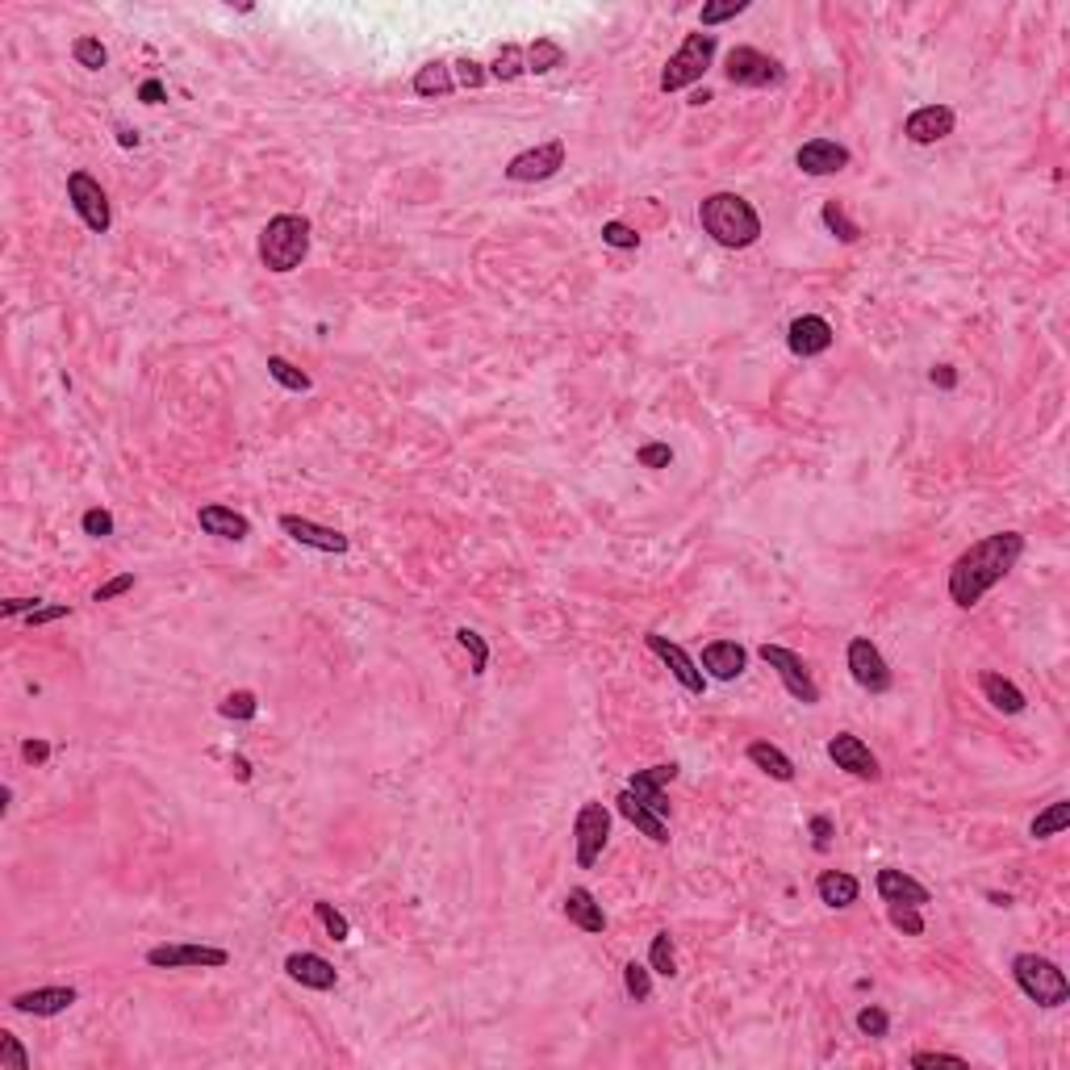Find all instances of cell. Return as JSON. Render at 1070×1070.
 Returning <instances> with one entry per match:
<instances>
[{
    "label": "cell",
    "instance_id": "52a82bcc",
    "mask_svg": "<svg viewBox=\"0 0 1070 1070\" xmlns=\"http://www.w3.org/2000/svg\"><path fill=\"white\" fill-rule=\"evenodd\" d=\"M724 76L736 88H778L786 80V67L757 46H732L724 59Z\"/></svg>",
    "mask_w": 1070,
    "mask_h": 1070
},
{
    "label": "cell",
    "instance_id": "6f0895ef",
    "mask_svg": "<svg viewBox=\"0 0 1070 1070\" xmlns=\"http://www.w3.org/2000/svg\"><path fill=\"white\" fill-rule=\"evenodd\" d=\"M164 97H168L164 80H143V88H138V101H143V105H159Z\"/></svg>",
    "mask_w": 1070,
    "mask_h": 1070
},
{
    "label": "cell",
    "instance_id": "91938a15",
    "mask_svg": "<svg viewBox=\"0 0 1070 1070\" xmlns=\"http://www.w3.org/2000/svg\"><path fill=\"white\" fill-rule=\"evenodd\" d=\"M230 770H235L239 782H251V765H247V757H230Z\"/></svg>",
    "mask_w": 1070,
    "mask_h": 1070
},
{
    "label": "cell",
    "instance_id": "f907efd6",
    "mask_svg": "<svg viewBox=\"0 0 1070 1070\" xmlns=\"http://www.w3.org/2000/svg\"><path fill=\"white\" fill-rule=\"evenodd\" d=\"M636 460L644 464V469H669V464H673V448L669 444H644L636 452Z\"/></svg>",
    "mask_w": 1070,
    "mask_h": 1070
},
{
    "label": "cell",
    "instance_id": "ab89813d",
    "mask_svg": "<svg viewBox=\"0 0 1070 1070\" xmlns=\"http://www.w3.org/2000/svg\"><path fill=\"white\" fill-rule=\"evenodd\" d=\"M314 916H318L322 928H327V937H331V941H347V937H352V924H347V916L339 912L335 903L318 899V903H314Z\"/></svg>",
    "mask_w": 1070,
    "mask_h": 1070
},
{
    "label": "cell",
    "instance_id": "7a4b0ae2",
    "mask_svg": "<svg viewBox=\"0 0 1070 1070\" xmlns=\"http://www.w3.org/2000/svg\"><path fill=\"white\" fill-rule=\"evenodd\" d=\"M699 222L703 230L728 251H744L761 239V214L753 201H744L740 193H711L699 205Z\"/></svg>",
    "mask_w": 1070,
    "mask_h": 1070
},
{
    "label": "cell",
    "instance_id": "83f0119b",
    "mask_svg": "<svg viewBox=\"0 0 1070 1070\" xmlns=\"http://www.w3.org/2000/svg\"><path fill=\"white\" fill-rule=\"evenodd\" d=\"M744 757H749L761 774H770L774 782H795V761H790L778 749V744H770V740H753L749 749H744Z\"/></svg>",
    "mask_w": 1070,
    "mask_h": 1070
},
{
    "label": "cell",
    "instance_id": "1f68e13d",
    "mask_svg": "<svg viewBox=\"0 0 1070 1070\" xmlns=\"http://www.w3.org/2000/svg\"><path fill=\"white\" fill-rule=\"evenodd\" d=\"M561 63H565V46L556 42V38H535V42L527 46V72L548 76V72H556Z\"/></svg>",
    "mask_w": 1070,
    "mask_h": 1070
},
{
    "label": "cell",
    "instance_id": "ffe728a7",
    "mask_svg": "<svg viewBox=\"0 0 1070 1070\" xmlns=\"http://www.w3.org/2000/svg\"><path fill=\"white\" fill-rule=\"evenodd\" d=\"M76 1004V987H34V991H17L9 999V1008L21 1016H59Z\"/></svg>",
    "mask_w": 1070,
    "mask_h": 1070
},
{
    "label": "cell",
    "instance_id": "94428289",
    "mask_svg": "<svg viewBox=\"0 0 1070 1070\" xmlns=\"http://www.w3.org/2000/svg\"><path fill=\"white\" fill-rule=\"evenodd\" d=\"M118 143H122V147H138V134H134L130 126H118Z\"/></svg>",
    "mask_w": 1070,
    "mask_h": 1070
},
{
    "label": "cell",
    "instance_id": "4316f807",
    "mask_svg": "<svg viewBox=\"0 0 1070 1070\" xmlns=\"http://www.w3.org/2000/svg\"><path fill=\"white\" fill-rule=\"evenodd\" d=\"M979 686H983V699H987L999 715H1020V711L1029 707V703H1025V694H1020V686L1008 682L1004 673H983Z\"/></svg>",
    "mask_w": 1070,
    "mask_h": 1070
},
{
    "label": "cell",
    "instance_id": "ac0fdd59",
    "mask_svg": "<svg viewBox=\"0 0 1070 1070\" xmlns=\"http://www.w3.org/2000/svg\"><path fill=\"white\" fill-rule=\"evenodd\" d=\"M678 778V765L673 761H661V765H648V770H636L632 782H627V790L644 803V807H653L657 816L669 820V799H665V786Z\"/></svg>",
    "mask_w": 1070,
    "mask_h": 1070
},
{
    "label": "cell",
    "instance_id": "3957f363",
    "mask_svg": "<svg viewBox=\"0 0 1070 1070\" xmlns=\"http://www.w3.org/2000/svg\"><path fill=\"white\" fill-rule=\"evenodd\" d=\"M310 255V218L301 214H276L260 230V264L276 276H285L301 268V260Z\"/></svg>",
    "mask_w": 1070,
    "mask_h": 1070
},
{
    "label": "cell",
    "instance_id": "44dd1931",
    "mask_svg": "<svg viewBox=\"0 0 1070 1070\" xmlns=\"http://www.w3.org/2000/svg\"><path fill=\"white\" fill-rule=\"evenodd\" d=\"M285 974L293 983H301V987H310V991H331L335 983H339V974H335V966L322 958V953H289L285 958Z\"/></svg>",
    "mask_w": 1070,
    "mask_h": 1070
},
{
    "label": "cell",
    "instance_id": "74e56055",
    "mask_svg": "<svg viewBox=\"0 0 1070 1070\" xmlns=\"http://www.w3.org/2000/svg\"><path fill=\"white\" fill-rule=\"evenodd\" d=\"M740 13H749V0H711V5H703V13H699V26L703 30L724 26V21H732Z\"/></svg>",
    "mask_w": 1070,
    "mask_h": 1070
},
{
    "label": "cell",
    "instance_id": "603a6c76",
    "mask_svg": "<svg viewBox=\"0 0 1070 1070\" xmlns=\"http://www.w3.org/2000/svg\"><path fill=\"white\" fill-rule=\"evenodd\" d=\"M744 665H749V653H744V644H736V640H711L703 648V669L715 682H736L744 673Z\"/></svg>",
    "mask_w": 1070,
    "mask_h": 1070
},
{
    "label": "cell",
    "instance_id": "f5cc1de1",
    "mask_svg": "<svg viewBox=\"0 0 1070 1070\" xmlns=\"http://www.w3.org/2000/svg\"><path fill=\"white\" fill-rule=\"evenodd\" d=\"M937 1062H949V1066H966L962 1054H945V1050H920L912 1058V1066H937Z\"/></svg>",
    "mask_w": 1070,
    "mask_h": 1070
},
{
    "label": "cell",
    "instance_id": "7bdbcfd3",
    "mask_svg": "<svg viewBox=\"0 0 1070 1070\" xmlns=\"http://www.w3.org/2000/svg\"><path fill=\"white\" fill-rule=\"evenodd\" d=\"M218 711H222V719H255L260 703H255V694H251V690H235V694H226Z\"/></svg>",
    "mask_w": 1070,
    "mask_h": 1070
},
{
    "label": "cell",
    "instance_id": "6125c7cd",
    "mask_svg": "<svg viewBox=\"0 0 1070 1070\" xmlns=\"http://www.w3.org/2000/svg\"><path fill=\"white\" fill-rule=\"evenodd\" d=\"M987 899H991L995 907H1012V895H999V891H987Z\"/></svg>",
    "mask_w": 1070,
    "mask_h": 1070
},
{
    "label": "cell",
    "instance_id": "d590c367",
    "mask_svg": "<svg viewBox=\"0 0 1070 1070\" xmlns=\"http://www.w3.org/2000/svg\"><path fill=\"white\" fill-rule=\"evenodd\" d=\"M648 970L661 974V979H673L678 974V953H673V937L657 933L653 945H648Z\"/></svg>",
    "mask_w": 1070,
    "mask_h": 1070
},
{
    "label": "cell",
    "instance_id": "9a60e30c",
    "mask_svg": "<svg viewBox=\"0 0 1070 1070\" xmlns=\"http://www.w3.org/2000/svg\"><path fill=\"white\" fill-rule=\"evenodd\" d=\"M953 126H958V113H953L949 105H920L916 113H907L903 134H907V143L928 147V143H941V138H949Z\"/></svg>",
    "mask_w": 1070,
    "mask_h": 1070
},
{
    "label": "cell",
    "instance_id": "7402d4cb",
    "mask_svg": "<svg viewBox=\"0 0 1070 1070\" xmlns=\"http://www.w3.org/2000/svg\"><path fill=\"white\" fill-rule=\"evenodd\" d=\"M615 807H619V816H623L627 824H632V828H640V832H644L653 845H669V820H665V816H657L653 807H644V803H640V799H636L627 786H623L619 795H615Z\"/></svg>",
    "mask_w": 1070,
    "mask_h": 1070
},
{
    "label": "cell",
    "instance_id": "9c48e42d",
    "mask_svg": "<svg viewBox=\"0 0 1070 1070\" xmlns=\"http://www.w3.org/2000/svg\"><path fill=\"white\" fill-rule=\"evenodd\" d=\"M67 201L80 214V222L92 230V235H105L113 226V209H109V197L101 189V180H92L88 172H72L67 176Z\"/></svg>",
    "mask_w": 1070,
    "mask_h": 1070
},
{
    "label": "cell",
    "instance_id": "d6986e66",
    "mask_svg": "<svg viewBox=\"0 0 1070 1070\" xmlns=\"http://www.w3.org/2000/svg\"><path fill=\"white\" fill-rule=\"evenodd\" d=\"M786 347L795 356H803V360H811V356H824L828 347H832V327H828V318H820V314H803V318H795L786 327Z\"/></svg>",
    "mask_w": 1070,
    "mask_h": 1070
},
{
    "label": "cell",
    "instance_id": "7dc6e473",
    "mask_svg": "<svg viewBox=\"0 0 1070 1070\" xmlns=\"http://www.w3.org/2000/svg\"><path fill=\"white\" fill-rule=\"evenodd\" d=\"M80 527H84V535H92V540H109L113 535V515L101 510V506H92V510H84Z\"/></svg>",
    "mask_w": 1070,
    "mask_h": 1070
},
{
    "label": "cell",
    "instance_id": "816d5d0a",
    "mask_svg": "<svg viewBox=\"0 0 1070 1070\" xmlns=\"http://www.w3.org/2000/svg\"><path fill=\"white\" fill-rule=\"evenodd\" d=\"M38 607H42V598H9V602H0V615L17 619V615H34Z\"/></svg>",
    "mask_w": 1070,
    "mask_h": 1070
},
{
    "label": "cell",
    "instance_id": "f1b7e54d",
    "mask_svg": "<svg viewBox=\"0 0 1070 1070\" xmlns=\"http://www.w3.org/2000/svg\"><path fill=\"white\" fill-rule=\"evenodd\" d=\"M816 895L828 907H853L857 895H862V882H857L853 874H845V870H824L820 882H816Z\"/></svg>",
    "mask_w": 1070,
    "mask_h": 1070
},
{
    "label": "cell",
    "instance_id": "d6a6232c",
    "mask_svg": "<svg viewBox=\"0 0 1070 1070\" xmlns=\"http://www.w3.org/2000/svg\"><path fill=\"white\" fill-rule=\"evenodd\" d=\"M523 72H527V51L519 42H506L502 51L494 55V63H490V76L502 80V84H515Z\"/></svg>",
    "mask_w": 1070,
    "mask_h": 1070
},
{
    "label": "cell",
    "instance_id": "9f6ffc18",
    "mask_svg": "<svg viewBox=\"0 0 1070 1070\" xmlns=\"http://www.w3.org/2000/svg\"><path fill=\"white\" fill-rule=\"evenodd\" d=\"M811 836H816V849L824 853L832 845V820L828 816H811Z\"/></svg>",
    "mask_w": 1070,
    "mask_h": 1070
},
{
    "label": "cell",
    "instance_id": "4fadbf2b",
    "mask_svg": "<svg viewBox=\"0 0 1070 1070\" xmlns=\"http://www.w3.org/2000/svg\"><path fill=\"white\" fill-rule=\"evenodd\" d=\"M828 757H832L836 770H845V774L862 778V782H878L882 778V765L870 753V744L862 736H853V732H836L828 740Z\"/></svg>",
    "mask_w": 1070,
    "mask_h": 1070
},
{
    "label": "cell",
    "instance_id": "5b68a950",
    "mask_svg": "<svg viewBox=\"0 0 1070 1070\" xmlns=\"http://www.w3.org/2000/svg\"><path fill=\"white\" fill-rule=\"evenodd\" d=\"M715 51H719V38L699 30V34H690L678 51L669 55L665 63V72H661V92H682L690 84H699L707 76V67L715 63Z\"/></svg>",
    "mask_w": 1070,
    "mask_h": 1070
},
{
    "label": "cell",
    "instance_id": "11a10c76",
    "mask_svg": "<svg viewBox=\"0 0 1070 1070\" xmlns=\"http://www.w3.org/2000/svg\"><path fill=\"white\" fill-rule=\"evenodd\" d=\"M67 615H72V607H67V602H59V607H38V611L30 615V623H34V627H46V623L67 619Z\"/></svg>",
    "mask_w": 1070,
    "mask_h": 1070
},
{
    "label": "cell",
    "instance_id": "f35d334b",
    "mask_svg": "<svg viewBox=\"0 0 1070 1070\" xmlns=\"http://www.w3.org/2000/svg\"><path fill=\"white\" fill-rule=\"evenodd\" d=\"M72 55H76V63H80V67H88V72H101V67L109 63L105 42H101V38H92V34H84V38H76V42H72Z\"/></svg>",
    "mask_w": 1070,
    "mask_h": 1070
},
{
    "label": "cell",
    "instance_id": "277c9868",
    "mask_svg": "<svg viewBox=\"0 0 1070 1070\" xmlns=\"http://www.w3.org/2000/svg\"><path fill=\"white\" fill-rule=\"evenodd\" d=\"M1012 979L1037 1008H1062L1070 999V983L1058 962L1041 958V953H1016L1012 958Z\"/></svg>",
    "mask_w": 1070,
    "mask_h": 1070
},
{
    "label": "cell",
    "instance_id": "8d00e7d4",
    "mask_svg": "<svg viewBox=\"0 0 1070 1070\" xmlns=\"http://www.w3.org/2000/svg\"><path fill=\"white\" fill-rule=\"evenodd\" d=\"M623 987H627V995H632L636 1004H648V999H653V970L640 966V962H627L623 966Z\"/></svg>",
    "mask_w": 1070,
    "mask_h": 1070
},
{
    "label": "cell",
    "instance_id": "30bf717a",
    "mask_svg": "<svg viewBox=\"0 0 1070 1070\" xmlns=\"http://www.w3.org/2000/svg\"><path fill=\"white\" fill-rule=\"evenodd\" d=\"M230 962V953L222 945H189V941H172V945H155L147 949V966L155 970H197V966H209L218 970Z\"/></svg>",
    "mask_w": 1070,
    "mask_h": 1070
},
{
    "label": "cell",
    "instance_id": "484cf974",
    "mask_svg": "<svg viewBox=\"0 0 1070 1070\" xmlns=\"http://www.w3.org/2000/svg\"><path fill=\"white\" fill-rule=\"evenodd\" d=\"M565 920L581 928V933H607V912H602V903L586 887H573L565 895Z\"/></svg>",
    "mask_w": 1070,
    "mask_h": 1070
},
{
    "label": "cell",
    "instance_id": "bcb514c9",
    "mask_svg": "<svg viewBox=\"0 0 1070 1070\" xmlns=\"http://www.w3.org/2000/svg\"><path fill=\"white\" fill-rule=\"evenodd\" d=\"M452 67H456V88H481L485 80H490V72H485V67L477 59H469V55H460Z\"/></svg>",
    "mask_w": 1070,
    "mask_h": 1070
},
{
    "label": "cell",
    "instance_id": "e575fe53",
    "mask_svg": "<svg viewBox=\"0 0 1070 1070\" xmlns=\"http://www.w3.org/2000/svg\"><path fill=\"white\" fill-rule=\"evenodd\" d=\"M820 222L832 230V239H841V243H857V239H862V226H857V222L845 214V205H841V201H824Z\"/></svg>",
    "mask_w": 1070,
    "mask_h": 1070
},
{
    "label": "cell",
    "instance_id": "f6af8a7d",
    "mask_svg": "<svg viewBox=\"0 0 1070 1070\" xmlns=\"http://www.w3.org/2000/svg\"><path fill=\"white\" fill-rule=\"evenodd\" d=\"M602 243L615 247V251H636L640 247V235L627 222H602Z\"/></svg>",
    "mask_w": 1070,
    "mask_h": 1070
},
{
    "label": "cell",
    "instance_id": "ee69618b",
    "mask_svg": "<svg viewBox=\"0 0 1070 1070\" xmlns=\"http://www.w3.org/2000/svg\"><path fill=\"white\" fill-rule=\"evenodd\" d=\"M891 924L907 937H920L924 933V916L916 903H891Z\"/></svg>",
    "mask_w": 1070,
    "mask_h": 1070
},
{
    "label": "cell",
    "instance_id": "c3c4849f",
    "mask_svg": "<svg viewBox=\"0 0 1070 1070\" xmlns=\"http://www.w3.org/2000/svg\"><path fill=\"white\" fill-rule=\"evenodd\" d=\"M857 1029H862L866 1037H887V1033H891V1016L870 1004V1008L857 1012Z\"/></svg>",
    "mask_w": 1070,
    "mask_h": 1070
},
{
    "label": "cell",
    "instance_id": "e0dca14e",
    "mask_svg": "<svg viewBox=\"0 0 1070 1070\" xmlns=\"http://www.w3.org/2000/svg\"><path fill=\"white\" fill-rule=\"evenodd\" d=\"M849 147H841L836 138H807V143L795 151V164L807 172V176H836L849 168Z\"/></svg>",
    "mask_w": 1070,
    "mask_h": 1070
},
{
    "label": "cell",
    "instance_id": "836d02e7",
    "mask_svg": "<svg viewBox=\"0 0 1070 1070\" xmlns=\"http://www.w3.org/2000/svg\"><path fill=\"white\" fill-rule=\"evenodd\" d=\"M268 377L281 385V389H289V393H306V389H314V381H310V372H301L293 360H285V356H268Z\"/></svg>",
    "mask_w": 1070,
    "mask_h": 1070
},
{
    "label": "cell",
    "instance_id": "ba28073f",
    "mask_svg": "<svg viewBox=\"0 0 1070 1070\" xmlns=\"http://www.w3.org/2000/svg\"><path fill=\"white\" fill-rule=\"evenodd\" d=\"M611 841V811L607 803H598V799H586L577 807V820H573V853H577V866L581 870H590L602 849H607Z\"/></svg>",
    "mask_w": 1070,
    "mask_h": 1070
},
{
    "label": "cell",
    "instance_id": "8fae6325",
    "mask_svg": "<svg viewBox=\"0 0 1070 1070\" xmlns=\"http://www.w3.org/2000/svg\"><path fill=\"white\" fill-rule=\"evenodd\" d=\"M565 155H569L565 138H548V143L515 155L502 172H506V180H515V184H535V180H548V176L561 172L565 168Z\"/></svg>",
    "mask_w": 1070,
    "mask_h": 1070
},
{
    "label": "cell",
    "instance_id": "680465c9",
    "mask_svg": "<svg viewBox=\"0 0 1070 1070\" xmlns=\"http://www.w3.org/2000/svg\"><path fill=\"white\" fill-rule=\"evenodd\" d=\"M928 377H933L937 389H958V368H953V364H937Z\"/></svg>",
    "mask_w": 1070,
    "mask_h": 1070
},
{
    "label": "cell",
    "instance_id": "f546056e",
    "mask_svg": "<svg viewBox=\"0 0 1070 1070\" xmlns=\"http://www.w3.org/2000/svg\"><path fill=\"white\" fill-rule=\"evenodd\" d=\"M414 92L418 97H452L456 92V76H452V67L444 63V59H431V63H423L414 72Z\"/></svg>",
    "mask_w": 1070,
    "mask_h": 1070
},
{
    "label": "cell",
    "instance_id": "5bb4252c",
    "mask_svg": "<svg viewBox=\"0 0 1070 1070\" xmlns=\"http://www.w3.org/2000/svg\"><path fill=\"white\" fill-rule=\"evenodd\" d=\"M644 644H648V653H653V657H661V661L669 665V673H673V678H678V686H682L686 694H703V690H707L703 669L694 665V657L686 653L682 644H673V640H669V636H661V632H648V636H644Z\"/></svg>",
    "mask_w": 1070,
    "mask_h": 1070
},
{
    "label": "cell",
    "instance_id": "681fc988",
    "mask_svg": "<svg viewBox=\"0 0 1070 1070\" xmlns=\"http://www.w3.org/2000/svg\"><path fill=\"white\" fill-rule=\"evenodd\" d=\"M134 590V573H118V577H109L105 586L92 590V602H113V598H122Z\"/></svg>",
    "mask_w": 1070,
    "mask_h": 1070
},
{
    "label": "cell",
    "instance_id": "2e32d148",
    "mask_svg": "<svg viewBox=\"0 0 1070 1070\" xmlns=\"http://www.w3.org/2000/svg\"><path fill=\"white\" fill-rule=\"evenodd\" d=\"M281 531L289 535L293 544H301V548H314V552H335V556H343L347 548H352V540H347L343 531H335V527H322V523H314V519H301V515H281Z\"/></svg>",
    "mask_w": 1070,
    "mask_h": 1070
},
{
    "label": "cell",
    "instance_id": "db71d44e",
    "mask_svg": "<svg viewBox=\"0 0 1070 1070\" xmlns=\"http://www.w3.org/2000/svg\"><path fill=\"white\" fill-rule=\"evenodd\" d=\"M21 761L46 765V761H51V744H46V740H26V744H21Z\"/></svg>",
    "mask_w": 1070,
    "mask_h": 1070
},
{
    "label": "cell",
    "instance_id": "8992f818",
    "mask_svg": "<svg viewBox=\"0 0 1070 1070\" xmlns=\"http://www.w3.org/2000/svg\"><path fill=\"white\" fill-rule=\"evenodd\" d=\"M757 657L782 678V686H786L790 699H799L803 707H816V703H820V686H816V678H811L807 661L795 653V648H786V644H761V648H757Z\"/></svg>",
    "mask_w": 1070,
    "mask_h": 1070
},
{
    "label": "cell",
    "instance_id": "cb8c5ba5",
    "mask_svg": "<svg viewBox=\"0 0 1070 1070\" xmlns=\"http://www.w3.org/2000/svg\"><path fill=\"white\" fill-rule=\"evenodd\" d=\"M874 887H878L882 903H916V907H924L928 899H933V891H928L924 882H916L912 874H903V870H895V866L878 870Z\"/></svg>",
    "mask_w": 1070,
    "mask_h": 1070
},
{
    "label": "cell",
    "instance_id": "b9f144b4",
    "mask_svg": "<svg viewBox=\"0 0 1070 1070\" xmlns=\"http://www.w3.org/2000/svg\"><path fill=\"white\" fill-rule=\"evenodd\" d=\"M0 1070H30L26 1045H21V1037H13L9 1029L0 1033Z\"/></svg>",
    "mask_w": 1070,
    "mask_h": 1070
},
{
    "label": "cell",
    "instance_id": "7c38bea8",
    "mask_svg": "<svg viewBox=\"0 0 1070 1070\" xmlns=\"http://www.w3.org/2000/svg\"><path fill=\"white\" fill-rule=\"evenodd\" d=\"M845 661H849L853 682L862 690H870V694H887L891 690V665H887V657L878 653V644L870 636H853Z\"/></svg>",
    "mask_w": 1070,
    "mask_h": 1070
},
{
    "label": "cell",
    "instance_id": "4dcf8cb0",
    "mask_svg": "<svg viewBox=\"0 0 1070 1070\" xmlns=\"http://www.w3.org/2000/svg\"><path fill=\"white\" fill-rule=\"evenodd\" d=\"M1066 824H1070V803H1066V799H1054L1050 807H1045V811H1037V816H1033V824H1029V836H1033V841H1050V836L1066 832Z\"/></svg>",
    "mask_w": 1070,
    "mask_h": 1070
},
{
    "label": "cell",
    "instance_id": "60d3db41",
    "mask_svg": "<svg viewBox=\"0 0 1070 1070\" xmlns=\"http://www.w3.org/2000/svg\"><path fill=\"white\" fill-rule=\"evenodd\" d=\"M456 640L460 648L473 657V673H485V665H490V644H485L481 632H473V627H456Z\"/></svg>",
    "mask_w": 1070,
    "mask_h": 1070
},
{
    "label": "cell",
    "instance_id": "6da1fadb",
    "mask_svg": "<svg viewBox=\"0 0 1070 1070\" xmlns=\"http://www.w3.org/2000/svg\"><path fill=\"white\" fill-rule=\"evenodd\" d=\"M1020 556H1025V535L1020 531H995L974 540L949 569V602L962 611L979 607L983 594L995 590L1020 565Z\"/></svg>",
    "mask_w": 1070,
    "mask_h": 1070
},
{
    "label": "cell",
    "instance_id": "d4e9b609",
    "mask_svg": "<svg viewBox=\"0 0 1070 1070\" xmlns=\"http://www.w3.org/2000/svg\"><path fill=\"white\" fill-rule=\"evenodd\" d=\"M197 523H201L205 535H218V540H235V544L251 535L247 515H239V510H230V506H222V502L201 506V510H197Z\"/></svg>",
    "mask_w": 1070,
    "mask_h": 1070
}]
</instances>
